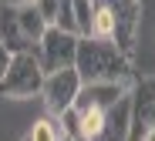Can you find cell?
<instances>
[{"label":"cell","instance_id":"obj_16","mask_svg":"<svg viewBox=\"0 0 155 141\" xmlns=\"http://www.w3.org/2000/svg\"><path fill=\"white\" fill-rule=\"evenodd\" d=\"M24 141H27V138H24Z\"/></svg>","mask_w":155,"mask_h":141},{"label":"cell","instance_id":"obj_5","mask_svg":"<svg viewBox=\"0 0 155 141\" xmlns=\"http://www.w3.org/2000/svg\"><path fill=\"white\" fill-rule=\"evenodd\" d=\"M105 7L115 17V37L111 44L125 54L135 57V44H138V20H142V0H105Z\"/></svg>","mask_w":155,"mask_h":141},{"label":"cell","instance_id":"obj_7","mask_svg":"<svg viewBox=\"0 0 155 141\" xmlns=\"http://www.w3.org/2000/svg\"><path fill=\"white\" fill-rule=\"evenodd\" d=\"M121 94H128V84H108V81L81 84V91H78L71 111H98V107H108V104H115Z\"/></svg>","mask_w":155,"mask_h":141},{"label":"cell","instance_id":"obj_12","mask_svg":"<svg viewBox=\"0 0 155 141\" xmlns=\"http://www.w3.org/2000/svg\"><path fill=\"white\" fill-rule=\"evenodd\" d=\"M31 4H34L37 14L47 20V27H54V24H58V0H31Z\"/></svg>","mask_w":155,"mask_h":141},{"label":"cell","instance_id":"obj_3","mask_svg":"<svg viewBox=\"0 0 155 141\" xmlns=\"http://www.w3.org/2000/svg\"><path fill=\"white\" fill-rule=\"evenodd\" d=\"M81 74L74 67H64V71H51L44 74V88H41V98H44V107L51 118H61L64 111L74 107V98L81 91Z\"/></svg>","mask_w":155,"mask_h":141},{"label":"cell","instance_id":"obj_6","mask_svg":"<svg viewBox=\"0 0 155 141\" xmlns=\"http://www.w3.org/2000/svg\"><path fill=\"white\" fill-rule=\"evenodd\" d=\"M128 101H132V124L155 128V77H135L128 88Z\"/></svg>","mask_w":155,"mask_h":141},{"label":"cell","instance_id":"obj_11","mask_svg":"<svg viewBox=\"0 0 155 141\" xmlns=\"http://www.w3.org/2000/svg\"><path fill=\"white\" fill-rule=\"evenodd\" d=\"M74 30L78 37L91 34V0H74Z\"/></svg>","mask_w":155,"mask_h":141},{"label":"cell","instance_id":"obj_9","mask_svg":"<svg viewBox=\"0 0 155 141\" xmlns=\"http://www.w3.org/2000/svg\"><path fill=\"white\" fill-rule=\"evenodd\" d=\"M88 37H98V40L115 37V17L105 7V0H91V34Z\"/></svg>","mask_w":155,"mask_h":141},{"label":"cell","instance_id":"obj_13","mask_svg":"<svg viewBox=\"0 0 155 141\" xmlns=\"http://www.w3.org/2000/svg\"><path fill=\"white\" fill-rule=\"evenodd\" d=\"M10 57H14V54L7 50V44H4V40H0V77L7 74V64H10Z\"/></svg>","mask_w":155,"mask_h":141},{"label":"cell","instance_id":"obj_10","mask_svg":"<svg viewBox=\"0 0 155 141\" xmlns=\"http://www.w3.org/2000/svg\"><path fill=\"white\" fill-rule=\"evenodd\" d=\"M58 138H61V121L51 118V114L34 121L31 131H27V141H58Z\"/></svg>","mask_w":155,"mask_h":141},{"label":"cell","instance_id":"obj_15","mask_svg":"<svg viewBox=\"0 0 155 141\" xmlns=\"http://www.w3.org/2000/svg\"><path fill=\"white\" fill-rule=\"evenodd\" d=\"M0 4H4V0H0Z\"/></svg>","mask_w":155,"mask_h":141},{"label":"cell","instance_id":"obj_4","mask_svg":"<svg viewBox=\"0 0 155 141\" xmlns=\"http://www.w3.org/2000/svg\"><path fill=\"white\" fill-rule=\"evenodd\" d=\"M34 54H37V61H41V67H44V74L74 67L78 34H68V30H61V27H47L44 37H41L37 47H34Z\"/></svg>","mask_w":155,"mask_h":141},{"label":"cell","instance_id":"obj_14","mask_svg":"<svg viewBox=\"0 0 155 141\" xmlns=\"http://www.w3.org/2000/svg\"><path fill=\"white\" fill-rule=\"evenodd\" d=\"M58 141H78V138H74V134H68V131L61 128V138H58Z\"/></svg>","mask_w":155,"mask_h":141},{"label":"cell","instance_id":"obj_8","mask_svg":"<svg viewBox=\"0 0 155 141\" xmlns=\"http://www.w3.org/2000/svg\"><path fill=\"white\" fill-rule=\"evenodd\" d=\"M14 10H17V27H20L24 40H27V47L34 50L37 40H41L44 30H47V20L37 14V7L31 4V0H20V4H14Z\"/></svg>","mask_w":155,"mask_h":141},{"label":"cell","instance_id":"obj_2","mask_svg":"<svg viewBox=\"0 0 155 141\" xmlns=\"http://www.w3.org/2000/svg\"><path fill=\"white\" fill-rule=\"evenodd\" d=\"M44 88V67L37 61L34 50H20L10 57L7 74L0 77V94L10 98V101H27L34 94H41Z\"/></svg>","mask_w":155,"mask_h":141},{"label":"cell","instance_id":"obj_1","mask_svg":"<svg viewBox=\"0 0 155 141\" xmlns=\"http://www.w3.org/2000/svg\"><path fill=\"white\" fill-rule=\"evenodd\" d=\"M74 71L81 74L84 84L108 81V84H128L132 88V81L138 77L132 67V57H125L111 40H98V37H78Z\"/></svg>","mask_w":155,"mask_h":141}]
</instances>
